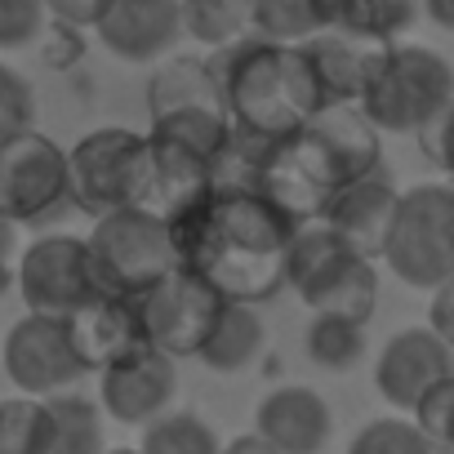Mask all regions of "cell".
<instances>
[{"label": "cell", "instance_id": "cell-1", "mask_svg": "<svg viewBox=\"0 0 454 454\" xmlns=\"http://www.w3.org/2000/svg\"><path fill=\"white\" fill-rule=\"evenodd\" d=\"M178 268L196 272L232 303H263L286 286L294 218L246 187H209L165 218Z\"/></svg>", "mask_w": 454, "mask_h": 454}, {"label": "cell", "instance_id": "cell-2", "mask_svg": "<svg viewBox=\"0 0 454 454\" xmlns=\"http://www.w3.org/2000/svg\"><path fill=\"white\" fill-rule=\"evenodd\" d=\"M209 59L223 85V112L241 134L286 138L325 107L303 45H281L250 32L237 45L214 50Z\"/></svg>", "mask_w": 454, "mask_h": 454}, {"label": "cell", "instance_id": "cell-3", "mask_svg": "<svg viewBox=\"0 0 454 454\" xmlns=\"http://www.w3.org/2000/svg\"><path fill=\"white\" fill-rule=\"evenodd\" d=\"M286 286L303 299L308 312H334L365 321L379 308V259L361 254L330 223H299L286 254Z\"/></svg>", "mask_w": 454, "mask_h": 454}, {"label": "cell", "instance_id": "cell-4", "mask_svg": "<svg viewBox=\"0 0 454 454\" xmlns=\"http://www.w3.org/2000/svg\"><path fill=\"white\" fill-rule=\"evenodd\" d=\"M72 209L103 218L116 209H147L152 196V138L129 125H103L67 152Z\"/></svg>", "mask_w": 454, "mask_h": 454}, {"label": "cell", "instance_id": "cell-5", "mask_svg": "<svg viewBox=\"0 0 454 454\" xmlns=\"http://www.w3.org/2000/svg\"><path fill=\"white\" fill-rule=\"evenodd\" d=\"M90 272L98 294L143 299L169 272H178V250L169 237V223L152 209H116L94 218L90 237Z\"/></svg>", "mask_w": 454, "mask_h": 454}, {"label": "cell", "instance_id": "cell-6", "mask_svg": "<svg viewBox=\"0 0 454 454\" xmlns=\"http://www.w3.org/2000/svg\"><path fill=\"white\" fill-rule=\"evenodd\" d=\"M454 98V63L427 45L392 41L361 94V112L379 134H419Z\"/></svg>", "mask_w": 454, "mask_h": 454}, {"label": "cell", "instance_id": "cell-7", "mask_svg": "<svg viewBox=\"0 0 454 454\" xmlns=\"http://www.w3.org/2000/svg\"><path fill=\"white\" fill-rule=\"evenodd\" d=\"M379 259L401 286L427 294L454 277V183H414L401 192Z\"/></svg>", "mask_w": 454, "mask_h": 454}, {"label": "cell", "instance_id": "cell-8", "mask_svg": "<svg viewBox=\"0 0 454 454\" xmlns=\"http://www.w3.org/2000/svg\"><path fill=\"white\" fill-rule=\"evenodd\" d=\"M67 147L41 129L0 143V214L19 227H36L67 209Z\"/></svg>", "mask_w": 454, "mask_h": 454}, {"label": "cell", "instance_id": "cell-9", "mask_svg": "<svg viewBox=\"0 0 454 454\" xmlns=\"http://www.w3.org/2000/svg\"><path fill=\"white\" fill-rule=\"evenodd\" d=\"M0 365H5L10 383L27 396L72 392L90 374L85 361L76 356L67 321L63 317H41V312H27L23 321L10 325L5 343H0Z\"/></svg>", "mask_w": 454, "mask_h": 454}, {"label": "cell", "instance_id": "cell-10", "mask_svg": "<svg viewBox=\"0 0 454 454\" xmlns=\"http://www.w3.org/2000/svg\"><path fill=\"white\" fill-rule=\"evenodd\" d=\"M23 308L41 317H72L85 299L98 294L94 272H90V250L85 237L72 232H50L36 237L19 254V277H14Z\"/></svg>", "mask_w": 454, "mask_h": 454}, {"label": "cell", "instance_id": "cell-11", "mask_svg": "<svg viewBox=\"0 0 454 454\" xmlns=\"http://www.w3.org/2000/svg\"><path fill=\"white\" fill-rule=\"evenodd\" d=\"M223 294L214 286H205L196 272L178 268L169 272L160 286H152L143 299H138V312H143V330H147V343L160 348L165 356L183 361V356H196L223 312Z\"/></svg>", "mask_w": 454, "mask_h": 454}, {"label": "cell", "instance_id": "cell-12", "mask_svg": "<svg viewBox=\"0 0 454 454\" xmlns=\"http://www.w3.org/2000/svg\"><path fill=\"white\" fill-rule=\"evenodd\" d=\"M174 392H178V361L152 343L98 370V405L107 419L125 427H147L152 419L174 410Z\"/></svg>", "mask_w": 454, "mask_h": 454}, {"label": "cell", "instance_id": "cell-13", "mask_svg": "<svg viewBox=\"0 0 454 454\" xmlns=\"http://www.w3.org/2000/svg\"><path fill=\"white\" fill-rule=\"evenodd\" d=\"M445 374H454V348L432 325H405V330H396L379 348V356H374V387L401 414H410L414 401L432 383H441Z\"/></svg>", "mask_w": 454, "mask_h": 454}, {"label": "cell", "instance_id": "cell-14", "mask_svg": "<svg viewBox=\"0 0 454 454\" xmlns=\"http://www.w3.org/2000/svg\"><path fill=\"white\" fill-rule=\"evenodd\" d=\"M98 45L134 67H152L165 54H174L183 36V10L178 0H107V10L94 23Z\"/></svg>", "mask_w": 454, "mask_h": 454}, {"label": "cell", "instance_id": "cell-15", "mask_svg": "<svg viewBox=\"0 0 454 454\" xmlns=\"http://www.w3.org/2000/svg\"><path fill=\"white\" fill-rule=\"evenodd\" d=\"M67 321V334L76 343V356L85 361L90 374L116 365L121 356L147 348V330H143V312L138 299H121V294H94L85 299Z\"/></svg>", "mask_w": 454, "mask_h": 454}, {"label": "cell", "instance_id": "cell-16", "mask_svg": "<svg viewBox=\"0 0 454 454\" xmlns=\"http://www.w3.org/2000/svg\"><path fill=\"white\" fill-rule=\"evenodd\" d=\"M254 432L268 436L281 454H325V445L334 436V410L317 387L281 383L259 401Z\"/></svg>", "mask_w": 454, "mask_h": 454}, {"label": "cell", "instance_id": "cell-17", "mask_svg": "<svg viewBox=\"0 0 454 454\" xmlns=\"http://www.w3.org/2000/svg\"><path fill=\"white\" fill-rule=\"evenodd\" d=\"M396 200H401V187L374 169L365 178H352L343 187L330 192L325 209H321V223H330L343 241H352L361 254L379 259L383 254V241H387V227H392V214H396Z\"/></svg>", "mask_w": 454, "mask_h": 454}, {"label": "cell", "instance_id": "cell-18", "mask_svg": "<svg viewBox=\"0 0 454 454\" xmlns=\"http://www.w3.org/2000/svg\"><path fill=\"white\" fill-rule=\"evenodd\" d=\"M303 129L325 156L339 187L383 169V134L370 125V116L356 103H325Z\"/></svg>", "mask_w": 454, "mask_h": 454}, {"label": "cell", "instance_id": "cell-19", "mask_svg": "<svg viewBox=\"0 0 454 454\" xmlns=\"http://www.w3.org/2000/svg\"><path fill=\"white\" fill-rule=\"evenodd\" d=\"M383 50L387 45L361 41V36H348V32H321V36L303 41V54L317 72V85H321L325 103H361Z\"/></svg>", "mask_w": 454, "mask_h": 454}, {"label": "cell", "instance_id": "cell-20", "mask_svg": "<svg viewBox=\"0 0 454 454\" xmlns=\"http://www.w3.org/2000/svg\"><path fill=\"white\" fill-rule=\"evenodd\" d=\"M178 107H214L223 112V85L214 72V59L205 54H165L152 63L147 76V112L165 116Z\"/></svg>", "mask_w": 454, "mask_h": 454}, {"label": "cell", "instance_id": "cell-21", "mask_svg": "<svg viewBox=\"0 0 454 454\" xmlns=\"http://www.w3.org/2000/svg\"><path fill=\"white\" fill-rule=\"evenodd\" d=\"M263 348H268V325L254 312V303L227 299L214 330H209V339H205V348L196 352V361L214 374H241L263 356Z\"/></svg>", "mask_w": 454, "mask_h": 454}, {"label": "cell", "instance_id": "cell-22", "mask_svg": "<svg viewBox=\"0 0 454 454\" xmlns=\"http://www.w3.org/2000/svg\"><path fill=\"white\" fill-rule=\"evenodd\" d=\"M147 134L156 143H169L196 160H205L209 169L223 165L227 147L237 143V125L227 112H214V107H178V112H165V116H152Z\"/></svg>", "mask_w": 454, "mask_h": 454}, {"label": "cell", "instance_id": "cell-23", "mask_svg": "<svg viewBox=\"0 0 454 454\" xmlns=\"http://www.w3.org/2000/svg\"><path fill=\"white\" fill-rule=\"evenodd\" d=\"M303 348H308V361L317 370L352 374L370 356V330H365V321H352V317L312 312V321L303 330Z\"/></svg>", "mask_w": 454, "mask_h": 454}, {"label": "cell", "instance_id": "cell-24", "mask_svg": "<svg viewBox=\"0 0 454 454\" xmlns=\"http://www.w3.org/2000/svg\"><path fill=\"white\" fill-rule=\"evenodd\" d=\"M339 0H254V36L303 45L321 32H334Z\"/></svg>", "mask_w": 454, "mask_h": 454}, {"label": "cell", "instance_id": "cell-25", "mask_svg": "<svg viewBox=\"0 0 454 454\" xmlns=\"http://www.w3.org/2000/svg\"><path fill=\"white\" fill-rule=\"evenodd\" d=\"M50 414H54V427H50V441L41 454H103L107 450L98 401H90L81 392H59V396H50Z\"/></svg>", "mask_w": 454, "mask_h": 454}, {"label": "cell", "instance_id": "cell-26", "mask_svg": "<svg viewBox=\"0 0 454 454\" xmlns=\"http://www.w3.org/2000/svg\"><path fill=\"white\" fill-rule=\"evenodd\" d=\"M183 10V36H192L205 50L237 45L254 32V0H178Z\"/></svg>", "mask_w": 454, "mask_h": 454}, {"label": "cell", "instance_id": "cell-27", "mask_svg": "<svg viewBox=\"0 0 454 454\" xmlns=\"http://www.w3.org/2000/svg\"><path fill=\"white\" fill-rule=\"evenodd\" d=\"M414 19H419V0H339L334 5V32L379 41V45H392L401 32H410Z\"/></svg>", "mask_w": 454, "mask_h": 454}, {"label": "cell", "instance_id": "cell-28", "mask_svg": "<svg viewBox=\"0 0 454 454\" xmlns=\"http://www.w3.org/2000/svg\"><path fill=\"white\" fill-rule=\"evenodd\" d=\"M138 454H223V441L196 410H165L143 427Z\"/></svg>", "mask_w": 454, "mask_h": 454}, {"label": "cell", "instance_id": "cell-29", "mask_svg": "<svg viewBox=\"0 0 454 454\" xmlns=\"http://www.w3.org/2000/svg\"><path fill=\"white\" fill-rule=\"evenodd\" d=\"M54 414L50 396H0V454H41L50 441Z\"/></svg>", "mask_w": 454, "mask_h": 454}, {"label": "cell", "instance_id": "cell-30", "mask_svg": "<svg viewBox=\"0 0 454 454\" xmlns=\"http://www.w3.org/2000/svg\"><path fill=\"white\" fill-rule=\"evenodd\" d=\"M348 454H441V450L423 436V427L410 414H383L352 436Z\"/></svg>", "mask_w": 454, "mask_h": 454}, {"label": "cell", "instance_id": "cell-31", "mask_svg": "<svg viewBox=\"0 0 454 454\" xmlns=\"http://www.w3.org/2000/svg\"><path fill=\"white\" fill-rule=\"evenodd\" d=\"M36 90L32 81L10 67V63H0V143H10L27 129H36Z\"/></svg>", "mask_w": 454, "mask_h": 454}, {"label": "cell", "instance_id": "cell-32", "mask_svg": "<svg viewBox=\"0 0 454 454\" xmlns=\"http://www.w3.org/2000/svg\"><path fill=\"white\" fill-rule=\"evenodd\" d=\"M45 0H0V50H27L45 32Z\"/></svg>", "mask_w": 454, "mask_h": 454}, {"label": "cell", "instance_id": "cell-33", "mask_svg": "<svg viewBox=\"0 0 454 454\" xmlns=\"http://www.w3.org/2000/svg\"><path fill=\"white\" fill-rule=\"evenodd\" d=\"M450 414H454V374H445L441 383H432V387L414 401V410H410V419L423 427V436H427L436 450H441V436H445Z\"/></svg>", "mask_w": 454, "mask_h": 454}, {"label": "cell", "instance_id": "cell-34", "mask_svg": "<svg viewBox=\"0 0 454 454\" xmlns=\"http://www.w3.org/2000/svg\"><path fill=\"white\" fill-rule=\"evenodd\" d=\"M414 138H419V152H423V156H427V160L454 183V98H450V103H445V107H441V112L414 134Z\"/></svg>", "mask_w": 454, "mask_h": 454}, {"label": "cell", "instance_id": "cell-35", "mask_svg": "<svg viewBox=\"0 0 454 454\" xmlns=\"http://www.w3.org/2000/svg\"><path fill=\"white\" fill-rule=\"evenodd\" d=\"M427 325L454 348V277L432 290V299H427Z\"/></svg>", "mask_w": 454, "mask_h": 454}, {"label": "cell", "instance_id": "cell-36", "mask_svg": "<svg viewBox=\"0 0 454 454\" xmlns=\"http://www.w3.org/2000/svg\"><path fill=\"white\" fill-rule=\"evenodd\" d=\"M45 10H50L59 23H67V27H90V32H94L98 14L107 10V0H45Z\"/></svg>", "mask_w": 454, "mask_h": 454}, {"label": "cell", "instance_id": "cell-37", "mask_svg": "<svg viewBox=\"0 0 454 454\" xmlns=\"http://www.w3.org/2000/svg\"><path fill=\"white\" fill-rule=\"evenodd\" d=\"M19 254H23L19 223H10L5 214H0V294H5L14 286V277H19Z\"/></svg>", "mask_w": 454, "mask_h": 454}, {"label": "cell", "instance_id": "cell-38", "mask_svg": "<svg viewBox=\"0 0 454 454\" xmlns=\"http://www.w3.org/2000/svg\"><path fill=\"white\" fill-rule=\"evenodd\" d=\"M223 454H281V450L268 436H259V432H241L232 441H223Z\"/></svg>", "mask_w": 454, "mask_h": 454}, {"label": "cell", "instance_id": "cell-39", "mask_svg": "<svg viewBox=\"0 0 454 454\" xmlns=\"http://www.w3.org/2000/svg\"><path fill=\"white\" fill-rule=\"evenodd\" d=\"M419 10H423L441 32H454V0H419Z\"/></svg>", "mask_w": 454, "mask_h": 454}, {"label": "cell", "instance_id": "cell-40", "mask_svg": "<svg viewBox=\"0 0 454 454\" xmlns=\"http://www.w3.org/2000/svg\"><path fill=\"white\" fill-rule=\"evenodd\" d=\"M441 454H454V414L445 423V436H441Z\"/></svg>", "mask_w": 454, "mask_h": 454}, {"label": "cell", "instance_id": "cell-41", "mask_svg": "<svg viewBox=\"0 0 454 454\" xmlns=\"http://www.w3.org/2000/svg\"><path fill=\"white\" fill-rule=\"evenodd\" d=\"M103 454H138V445H107Z\"/></svg>", "mask_w": 454, "mask_h": 454}]
</instances>
